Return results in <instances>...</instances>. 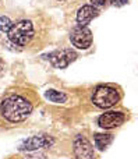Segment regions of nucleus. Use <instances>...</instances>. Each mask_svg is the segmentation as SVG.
Listing matches in <instances>:
<instances>
[{"label":"nucleus","mask_w":138,"mask_h":159,"mask_svg":"<svg viewBox=\"0 0 138 159\" xmlns=\"http://www.w3.org/2000/svg\"><path fill=\"white\" fill-rule=\"evenodd\" d=\"M55 144V138L50 137L47 134H38V135H32V137L24 140L21 144L18 145L20 151H38L41 148H49Z\"/></svg>","instance_id":"nucleus-4"},{"label":"nucleus","mask_w":138,"mask_h":159,"mask_svg":"<svg viewBox=\"0 0 138 159\" xmlns=\"http://www.w3.org/2000/svg\"><path fill=\"white\" fill-rule=\"evenodd\" d=\"M45 96H46L50 102H55V103H64V102L67 101V95H66V93L60 92V91H56V89L46 91Z\"/></svg>","instance_id":"nucleus-11"},{"label":"nucleus","mask_w":138,"mask_h":159,"mask_svg":"<svg viewBox=\"0 0 138 159\" xmlns=\"http://www.w3.org/2000/svg\"><path fill=\"white\" fill-rule=\"evenodd\" d=\"M74 157L75 159H95L94 147L82 135H78L74 140Z\"/></svg>","instance_id":"nucleus-7"},{"label":"nucleus","mask_w":138,"mask_h":159,"mask_svg":"<svg viewBox=\"0 0 138 159\" xmlns=\"http://www.w3.org/2000/svg\"><path fill=\"white\" fill-rule=\"evenodd\" d=\"M11 20L8 18V17H0V31L2 32H7L8 30H10V27H11Z\"/></svg>","instance_id":"nucleus-12"},{"label":"nucleus","mask_w":138,"mask_h":159,"mask_svg":"<svg viewBox=\"0 0 138 159\" xmlns=\"http://www.w3.org/2000/svg\"><path fill=\"white\" fill-rule=\"evenodd\" d=\"M7 34L13 43L18 45V46H25L33 38L35 30H33V24L29 20H21V21L11 24Z\"/></svg>","instance_id":"nucleus-2"},{"label":"nucleus","mask_w":138,"mask_h":159,"mask_svg":"<svg viewBox=\"0 0 138 159\" xmlns=\"http://www.w3.org/2000/svg\"><path fill=\"white\" fill-rule=\"evenodd\" d=\"M110 2L112 0H91L92 6H95V7H105V6H108Z\"/></svg>","instance_id":"nucleus-13"},{"label":"nucleus","mask_w":138,"mask_h":159,"mask_svg":"<svg viewBox=\"0 0 138 159\" xmlns=\"http://www.w3.org/2000/svg\"><path fill=\"white\" fill-rule=\"evenodd\" d=\"M127 2H128V0H112L110 3H113L114 6H124Z\"/></svg>","instance_id":"nucleus-14"},{"label":"nucleus","mask_w":138,"mask_h":159,"mask_svg":"<svg viewBox=\"0 0 138 159\" xmlns=\"http://www.w3.org/2000/svg\"><path fill=\"white\" fill-rule=\"evenodd\" d=\"M77 53L73 49H61V50H55V52L49 53L47 59H49L50 64L55 69H66L69 67L73 61L77 59Z\"/></svg>","instance_id":"nucleus-5"},{"label":"nucleus","mask_w":138,"mask_h":159,"mask_svg":"<svg viewBox=\"0 0 138 159\" xmlns=\"http://www.w3.org/2000/svg\"><path fill=\"white\" fill-rule=\"evenodd\" d=\"M126 120L124 113L122 112H106L98 119V124H99L102 129H116L120 127Z\"/></svg>","instance_id":"nucleus-8"},{"label":"nucleus","mask_w":138,"mask_h":159,"mask_svg":"<svg viewBox=\"0 0 138 159\" xmlns=\"http://www.w3.org/2000/svg\"><path fill=\"white\" fill-rule=\"evenodd\" d=\"M98 16H99L98 7H95V6H92V4L82 6L77 13V22L80 27H87V25Z\"/></svg>","instance_id":"nucleus-9"},{"label":"nucleus","mask_w":138,"mask_h":159,"mask_svg":"<svg viewBox=\"0 0 138 159\" xmlns=\"http://www.w3.org/2000/svg\"><path fill=\"white\" fill-rule=\"evenodd\" d=\"M32 112V103L18 93H10L0 102V113L10 123L24 121Z\"/></svg>","instance_id":"nucleus-1"},{"label":"nucleus","mask_w":138,"mask_h":159,"mask_svg":"<svg viewBox=\"0 0 138 159\" xmlns=\"http://www.w3.org/2000/svg\"><path fill=\"white\" fill-rule=\"evenodd\" d=\"M120 101V93L116 88L108 87V85H100L95 88L92 93V103L100 109H108L112 107Z\"/></svg>","instance_id":"nucleus-3"},{"label":"nucleus","mask_w":138,"mask_h":159,"mask_svg":"<svg viewBox=\"0 0 138 159\" xmlns=\"http://www.w3.org/2000/svg\"><path fill=\"white\" fill-rule=\"evenodd\" d=\"M70 41L74 45L77 49H88L92 45V32L89 28L87 27H80L71 31V35H70Z\"/></svg>","instance_id":"nucleus-6"},{"label":"nucleus","mask_w":138,"mask_h":159,"mask_svg":"<svg viewBox=\"0 0 138 159\" xmlns=\"http://www.w3.org/2000/svg\"><path fill=\"white\" fill-rule=\"evenodd\" d=\"M94 140H95L96 148L100 149V151H103V149L108 148L109 144L113 141V135L112 134H95Z\"/></svg>","instance_id":"nucleus-10"}]
</instances>
